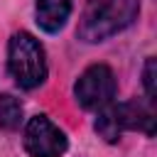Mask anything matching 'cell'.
I'll return each mask as SVG.
<instances>
[{"mask_svg":"<svg viewBox=\"0 0 157 157\" xmlns=\"http://www.w3.org/2000/svg\"><path fill=\"white\" fill-rule=\"evenodd\" d=\"M140 15V0H88L78 20V39L96 44L125 27H130Z\"/></svg>","mask_w":157,"mask_h":157,"instance_id":"1","label":"cell"},{"mask_svg":"<svg viewBox=\"0 0 157 157\" xmlns=\"http://www.w3.org/2000/svg\"><path fill=\"white\" fill-rule=\"evenodd\" d=\"M7 69L20 88H37L47 81V56L29 32H15L7 44Z\"/></svg>","mask_w":157,"mask_h":157,"instance_id":"2","label":"cell"},{"mask_svg":"<svg viewBox=\"0 0 157 157\" xmlns=\"http://www.w3.org/2000/svg\"><path fill=\"white\" fill-rule=\"evenodd\" d=\"M125 130H142L147 135L155 132V110L152 103L128 101V103H110L98 110L96 132L105 142H115Z\"/></svg>","mask_w":157,"mask_h":157,"instance_id":"3","label":"cell"},{"mask_svg":"<svg viewBox=\"0 0 157 157\" xmlns=\"http://www.w3.org/2000/svg\"><path fill=\"white\" fill-rule=\"evenodd\" d=\"M115 91H118L115 74L105 64L88 66L74 86V96H76L78 105L86 110H101V108L110 105L115 98Z\"/></svg>","mask_w":157,"mask_h":157,"instance_id":"4","label":"cell"},{"mask_svg":"<svg viewBox=\"0 0 157 157\" xmlns=\"http://www.w3.org/2000/svg\"><path fill=\"white\" fill-rule=\"evenodd\" d=\"M66 135L47 115H34L25 125V150L32 157H61L66 152Z\"/></svg>","mask_w":157,"mask_h":157,"instance_id":"5","label":"cell"},{"mask_svg":"<svg viewBox=\"0 0 157 157\" xmlns=\"http://www.w3.org/2000/svg\"><path fill=\"white\" fill-rule=\"evenodd\" d=\"M69 15L71 0H37V25L49 34H56L66 25Z\"/></svg>","mask_w":157,"mask_h":157,"instance_id":"6","label":"cell"},{"mask_svg":"<svg viewBox=\"0 0 157 157\" xmlns=\"http://www.w3.org/2000/svg\"><path fill=\"white\" fill-rule=\"evenodd\" d=\"M22 123V103L10 96V93H2L0 96V128L2 130H17Z\"/></svg>","mask_w":157,"mask_h":157,"instance_id":"7","label":"cell"},{"mask_svg":"<svg viewBox=\"0 0 157 157\" xmlns=\"http://www.w3.org/2000/svg\"><path fill=\"white\" fill-rule=\"evenodd\" d=\"M142 83H145V91H147V101L155 103V59L150 56L147 64H145V74H142Z\"/></svg>","mask_w":157,"mask_h":157,"instance_id":"8","label":"cell"}]
</instances>
